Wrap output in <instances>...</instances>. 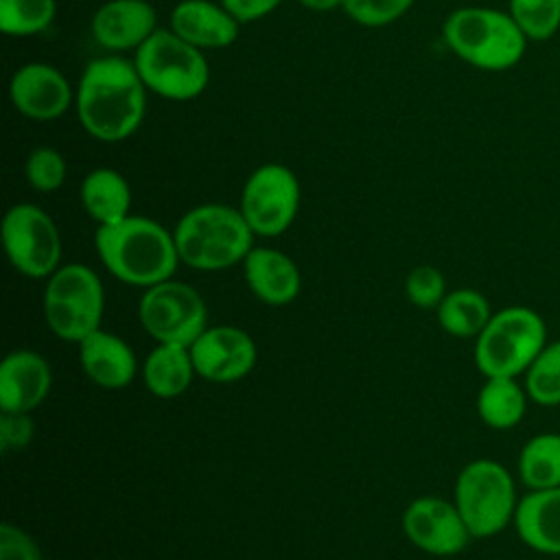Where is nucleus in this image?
<instances>
[{
  "mask_svg": "<svg viewBox=\"0 0 560 560\" xmlns=\"http://www.w3.org/2000/svg\"><path fill=\"white\" fill-rule=\"evenodd\" d=\"M147 92L131 59L96 57L83 68L74 90L77 118L101 142L127 140L144 120Z\"/></svg>",
  "mask_w": 560,
  "mask_h": 560,
  "instance_id": "f257e3e1",
  "label": "nucleus"
},
{
  "mask_svg": "<svg viewBox=\"0 0 560 560\" xmlns=\"http://www.w3.org/2000/svg\"><path fill=\"white\" fill-rule=\"evenodd\" d=\"M94 247L103 267L116 280L140 289L173 278L182 262L173 232L138 214H129L112 225H98Z\"/></svg>",
  "mask_w": 560,
  "mask_h": 560,
  "instance_id": "f03ea898",
  "label": "nucleus"
},
{
  "mask_svg": "<svg viewBox=\"0 0 560 560\" xmlns=\"http://www.w3.org/2000/svg\"><path fill=\"white\" fill-rule=\"evenodd\" d=\"M173 236L184 265L197 271H221L245 260L256 234L238 208L201 203L179 217Z\"/></svg>",
  "mask_w": 560,
  "mask_h": 560,
  "instance_id": "7ed1b4c3",
  "label": "nucleus"
},
{
  "mask_svg": "<svg viewBox=\"0 0 560 560\" xmlns=\"http://www.w3.org/2000/svg\"><path fill=\"white\" fill-rule=\"evenodd\" d=\"M442 37L455 57L486 72L514 68L529 44L508 11L477 4L451 11Z\"/></svg>",
  "mask_w": 560,
  "mask_h": 560,
  "instance_id": "20e7f679",
  "label": "nucleus"
},
{
  "mask_svg": "<svg viewBox=\"0 0 560 560\" xmlns=\"http://www.w3.org/2000/svg\"><path fill=\"white\" fill-rule=\"evenodd\" d=\"M547 341V324L540 313L529 306L514 304L492 313L486 328L475 337L472 359L486 378H518Z\"/></svg>",
  "mask_w": 560,
  "mask_h": 560,
  "instance_id": "39448f33",
  "label": "nucleus"
},
{
  "mask_svg": "<svg viewBox=\"0 0 560 560\" xmlns=\"http://www.w3.org/2000/svg\"><path fill=\"white\" fill-rule=\"evenodd\" d=\"M518 499L512 472L490 457L464 464L453 488V503L472 538H492L512 525Z\"/></svg>",
  "mask_w": 560,
  "mask_h": 560,
  "instance_id": "423d86ee",
  "label": "nucleus"
},
{
  "mask_svg": "<svg viewBox=\"0 0 560 560\" xmlns=\"http://www.w3.org/2000/svg\"><path fill=\"white\" fill-rule=\"evenodd\" d=\"M133 66L144 88L166 101H192L210 83L203 50L195 48L171 28H158L138 50Z\"/></svg>",
  "mask_w": 560,
  "mask_h": 560,
  "instance_id": "0eeeda50",
  "label": "nucleus"
},
{
  "mask_svg": "<svg viewBox=\"0 0 560 560\" xmlns=\"http://www.w3.org/2000/svg\"><path fill=\"white\" fill-rule=\"evenodd\" d=\"M42 308L52 335L79 343L103 322L105 289L98 273L83 262L61 265L46 278Z\"/></svg>",
  "mask_w": 560,
  "mask_h": 560,
  "instance_id": "6e6552de",
  "label": "nucleus"
},
{
  "mask_svg": "<svg viewBox=\"0 0 560 560\" xmlns=\"http://www.w3.org/2000/svg\"><path fill=\"white\" fill-rule=\"evenodd\" d=\"M2 245L11 267L33 280L52 276L61 265V236L52 217L35 203L11 206L2 217Z\"/></svg>",
  "mask_w": 560,
  "mask_h": 560,
  "instance_id": "1a4fd4ad",
  "label": "nucleus"
},
{
  "mask_svg": "<svg viewBox=\"0 0 560 560\" xmlns=\"http://www.w3.org/2000/svg\"><path fill=\"white\" fill-rule=\"evenodd\" d=\"M138 319L158 343L186 346L208 328V311L199 291L182 280H162L140 295Z\"/></svg>",
  "mask_w": 560,
  "mask_h": 560,
  "instance_id": "9d476101",
  "label": "nucleus"
},
{
  "mask_svg": "<svg viewBox=\"0 0 560 560\" xmlns=\"http://www.w3.org/2000/svg\"><path fill=\"white\" fill-rule=\"evenodd\" d=\"M300 197L298 175L284 164L267 162L245 179L238 210L256 236H280L295 221Z\"/></svg>",
  "mask_w": 560,
  "mask_h": 560,
  "instance_id": "9b49d317",
  "label": "nucleus"
},
{
  "mask_svg": "<svg viewBox=\"0 0 560 560\" xmlns=\"http://www.w3.org/2000/svg\"><path fill=\"white\" fill-rule=\"evenodd\" d=\"M402 532L413 547L440 558L462 553L472 540L457 505L433 494L418 497L407 505Z\"/></svg>",
  "mask_w": 560,
  "mask_h": 560,
  "instance_id": "f8f14e48",
  "label": "nucleus"
},
{
  "mask_svg": "<svg viewBox=\"0 0 560 560\" xmlns=\"http://www.w3.org/2000/svg\"><path fill=\"white\" fill-rule=\"evenodd\" d=\"M190 357L197 376L210 383H236L256 365V341L232 324L208 326L192 343Z\"/></svg>",
  "mask_w": 560,
  "mask_h": 560,
  "instance_id": "ddd939ff",
  "label": "nucleus"
},
{
  "mask_svg": "<svg viewBox=\"0 0 560 560\" xmlns=\"http://www.w3.org/2000/svg\"><path fill=\"white\" fill-rule=\"evenodd\" d=\"M11 105L26 118L48 122L74 105V92L63 72L44 61L20 66L9 81Z\"/></svg>",
  "mask_w": 560,
  "mask_h": 560,
  "instance_id": "4468645a",
  "label": "nucleus"
},
{
  "mask_svg": "<svg viewBox=\"0 0 560 560\" xmlns=\"http://www.w3.org/2000/svg\"><path fill=\"white\" fill-rule=\"evenodd\" d=\"M158 28L155 9L147 0H107L90 22L96 44L112 52L138 50Z\"/></svg>",
  "mask_w": 560,
  "mask_h": 560,
  "instance_id": "2eb2a0df",
  "label": "nucleus"
},
{
  "mask_svg": "<svg viewBox=\"0 0 560 560\" xmlns=\"http://www.w3.org/2000/svg\"><path fill=\"white\" fill-rule=\"evenodd\" d=\"M52 385L48 361L35 350H13L0 363V411L37 409Z\"/></svg>",
  "mask_w": 560,
  "mask_h": 560,
  "instance_id": "dca6fc26",
  "label": "nucleus"
},
{
  "mask_svg": "<svg viewBox=\"0 0 560 560\" xmlns=\"http://www.w3.org/2000/svg\"><path fill=\"white\" fill-rule=\"evenodd\" d=\"M168 28L199 50H214L236 42L241 22L221 2L179 0L171 11Z\"/></svg>",
  "mask_w": 560,
  "mask_h": 560,
  "instance_id": "f3484780",
  "label": "nucleus"
},
{
  "mask_svg": "<svg viewBox=\"0 0 560 560\" xmlns=\"http://www.w3.org/2000/svg\"><path fill=\"white\" fill-rule=\"evenodd\" d=\"M241 265L249 291L260 302L269 306H284L300 295V267L284 252L276 247H252Z\"/></svg>",
  "mask_w": 560,
  "mask_h": 560,
  "instance_id": "a211bd4d",
  "label": "nucleus"
},
{
  "mask_svg": "<svg viewBox=\"0 0 560 560\" xmlns=\"http://www.w3.org/2000/svg\"><path fill=\"white\" fill-rule=\"evenodd\" d=\"M77 346L81 370L94 385L105 389H122L136 378V352L122 337L98 328Z\"/></svg>",
  "mask_w": 560,
  "mask_h": 560,
  "instance_id": "6ab92c4d",
  "label": "nucleus"
},
{
  "mask_svg": "<svg viewBox=\"0 0 560 560\" xmlns=\"http://www.w3.org/2000/svg\"><path fill=\"white\" fill-rule=\"evenodd\" d=\"M512 527L532 551L560 556V486L527 490L518 499Z\"/></svg>",
  "mask_w": 560,
  "mask_h": 560,
  "instance_id": "aec40b11",
  "label": "nucleus"
},
{
  "mask_svg": "<svg viewBox=\"0 0 560 560\" xmlns=\"http://www.w3.org/2000/svg\"><path fill=\"white\" fill-rule=\"evenodd\" d=\"M79 199L85 214L94 219L96 225H112L131 214L129 182L109 166H98L83 177Z\"/></svg>",
  "mask_w": 560,
  "mask_h": 560,
  "instance_id": "412c9836",
  "label": "nucleus"
},
{
  "mask_svg": "<svg viewBox=\"0 0 560 560\" xmlns=\"http://www.w3.org/2000/svg\"><path fill=\"white\" fill-rule=\"evenodd\" d=\"M197 376L190 350L175 343H158L142 363L144 387L160 400H173L190 387Z\"/></svg>",
  "mask_w": 560,
  "mask_h": 560,
  "instance_id": "4be33fe9",
  "label": "nucleus"
},
{
  "mask_svg": "<svg viewBox=\"0 0 560 560\" xmlns=\"http://www.w3.org/2000/svg\"><path fill=\"white\" fill-rule=\"evenodd\" d=\"M529 396L525 385L512 376H488L477 394V416L497 431H508L525 418Z\"/></svg>",
  "mask_w": 560,
  "mask_h": 560,
  "instance_id": "5701e85b",
  "label": "nucleus"
},
{
  "mask_svg": "<svg viewBox=\"0 0 560 560\" xmlns=\"http://www.w3.org/2000/svg\"><path fill=\"white\" fill-rule=\"evenodd\" d=\"M435 313L440 328L462 339H475L492 317L488 298L470 287L448 291Z\"/></svg>",
  "mask_w": 560,
  "mask_h": 560,
  "instance_id": "b1692460",
  "label": "nucleus"
},
{
  "mask_svg": "<svg viewBox=\"0 0 560 560\" xmlns=\"http://www.w3.org/2000/svg\"><path fill=\"white\" fill-rule=\"evenodd\" d=\"M516 470L527 490L560 486V433L542 431L525 440L518 451Z\"/></svg>",
  "mask_w": 560,
  "mask_h": 560,
  "instance_id": "393cba45",
  "label": "nucleus"
},
{
  "mask_svg": "<svg viewBox=\"0 0 560 560\" xmlns=\"http://www.w3.org/2000/svg\"><path fill=\"white\" fill-rule=\"evenodd\" d=\"M523 385L534 405H560V339H551L523 374Z\"/></svg>",
  "mask_w": 560,
  "mask_h": 560,
  "instance_id": "a878e982",
  "label": "nucleus"
},
{
  "mask_svg": "<svg viewBox=\"0 0 560 560\" xmlns=\"http://www.w3.org/2000/svg\"><path fill=\"white\" fill-rule=\"evenodd\" d=\"M55 15V0H0V28L13 37L44 33Z\"/></svg>",
  "mask_w": 560,
  "mask_h": 560,
  "instance_id": "bb28decb",
  "label": "nucleus"
},
{
  "mask_svg": "<svg viewBox=\"0 0 560 560\" xmlns=\"http://www.w3.org/2000/svg\"><path fill=\"white\" fill-rule=\"evenodd\" d=\"M508 13L527 42H547L560 28V0H508Z\"/></svg>",
  "mask_w": 560,
  "mask_h": 560,
  "instance_id": "cd10ccee",
  "label": "nucleus"
},
{
  "mask_svg": "<svg viewBox=\"0 0 560 560\" xmlns=\"http://www.w3.org/2000/svg\"><path fill=\"white\" fill-rule=\"evenodd\" d=\"M68 164L63 155L52 147H37L28 153L24 164V177L37 192H55L63 186Z\"/></svg>",
  "mask_w": 560,
  "mask_h": 560,
  "instance_id": "c85d7f7f",
  "label": "nucleus"
},
{
  "mask_svg": "<svg viewBox=\"0 0 560 560\" xmlns=\"http://www.w3.org/2000/svg\"><path fill=\"white\" fill-rule=\"evenodd\" d=\"M405 293L413 306L431 311L440 306V302L448 291H446V280L438 267L418 265L405 278Z\"/></svg>",
  "mask_w": 560,
  "mask_h": 560,
  "instance_id": "c756f323",
  "label": "nucleus"
},
{
  "mask_svg": "<svg viewBox=\"0 0 560 560\" xmlns=\"http://www.w3.org/2000/svg\"><path fill=\"white\" fill-rule=\"evenodd\" d=\"M416 0H346V15L361 26H387L402 18Z\"/></svg>",
  "mask_w": 560,
  "mask_h": 560,
  "instance_id": "7c9ffc66",
  "label": "nucleus"
},
{
  "mask_svg": "<svg viewBox=\"0 0 560 560\" xmlns=\"http://www.w3.org/2000/svg\"><path fill=\"white\" fill-rule=\"evenodd\" d=\"M35 438V422L28 411H0V448L18 453Z\"/></svg>",
  "mask_w": 560,
  "mask_h": 560,
  "instance_id": "2f4dec72",
  "label": "nucleus"
},
{
  "mask_svg": "<svg viewBox=\"0 0 560 560\" xmlns=\"http://www.w3.org/2000/svg\"><path fill=\"white\" fill-rule=\"evenodd\" d=\"M0 560H44L37 540L18 525H0Z\"/></svg>",
  "mask_w": 560,
  "mask_h": 560,
  "instance_id": "473e14b6",
  "label": "nucleus"
},
{
  "mask_svg": "<svg viewBox=\"0 0 560 560\" xmlns=\"http://www.w3.org/2000/svg\"><path fill=\"white\" fill-rule=\"evenodd\" d=\"M241 24L258 22L273 13L282 0H219Z\"/></svg>",
  "mask_w": 560,
  "mask_h": 560,
  "instance_id": "72a5a7b5",
  "label": "nucleus"
},
{
  "mask_svg": "<svg viewBox=\"0 0 560 560\" xmlns=\"http://www.w3.org/2000/svg\"><path fill=\"white\" fill-rule=\"evenodd\" d=\"M298 2L311 11H332V9H343L346 0H298Z\"/></svg>",
  "mask_w": 560,
  "mask_h": 560,
  "instance_id": "f704fd0d",
  "label": "nucleus"
}]
</instances>
